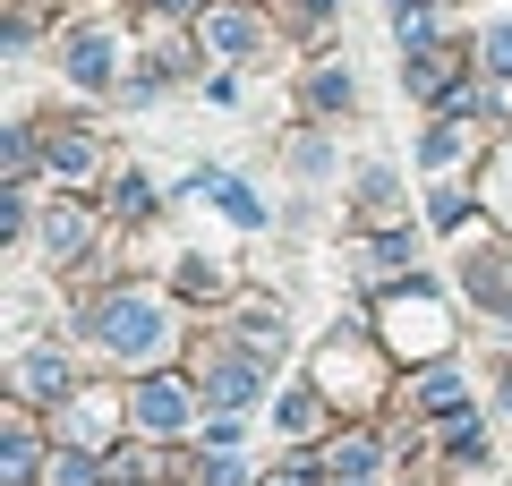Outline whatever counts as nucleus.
<instances>
[{"instance_id": "21", "label": "nucleus", "mask_w": 512, "mask_h": 486, "mask_svg": "<svg viewBox=\"0 0 512 486\" xmlns=\"http://www.w3.org/2000/svg\"><path fill=\"white\" fill-rule=\"evenodd\" d=\"M197 486H248V469H239V461H231V452H214V461H205V469H197Z\"/></svg>"}, {"instance_id": "10", "label": "nucleus", "mask_w": 512, "mask_h": 486, "mask_svg": "<svg viewBox=\"0 0 512 486\" xmlns=\"http://www.w3.org/2000/svg\"><path fill=\"white\" fill-rule=\"evenodd\" d=\"M43 248L77 256V248H86V214H77V205H52V214H43Z\"/></svg>"}, {"instance_id": "1", "label": "nucleus", "mask_w": 512, "mask_h": 486, "mask_svg": "<svg viewBox=\"0 0 512 486\" xmlns=\"http://www.w3.org/2000/svg\"><path fill=\"white\" fill-rule=\"evenodd\" d=\"M86 333L111 350V359H163L171 350V307L137 299V290H111L103 307H86Z\"/></svg>"}, {"instance_id": "27", "label": "nucleus", "mask_w": 512, "mask_h": 486, "mask_svg": "<svg viewBox=\"0 0 512 486\" xmlns=\"http://www.w3.org/2000/svg\"><path fill=\"white\" fill-rule=\"evenodd\" d=\"M504 410H512V376H504Z\"/></svg>"}, {"instance_id": "8", "label": "nucleus", "mask_w": 512, "mask_h": 486, "mask_svg": "<svg viewBox=\"0 0 512 486\" xmlns=\"http://www.w3.org/2000/svg\"><path fill=\"white\" fill-rule=\"evenodd\" d=\"M205 43H214V52H256L265 26H256L248 9H205Z\"/></svg>"}, {"instance_id": "9", "label": "nucleus", "mask_w": 512, "mask_h": 486, "mask_svg": "<svg viewBox=\"0 0 512 486\" xmlns=\"http://www.w3.org/2000/svg\"><path fill=\"white\" fill-rule=\"evenodd\" d=\"M410 401H419L427 418H453L461 410V376H453V367H427V376L410 384Z\"/></svg>"}, {"instance_id": "17", "label": "nucleus", "mask_w": 512, "mask_h": 486, "mask_svg": "<svg viewBox=\"0 0 512 486\" xmlns=\"http://www.w3.org/2000/svg\"><path fill=\"white\" fill-rule=\"evenodd\" d=\"M444 444H453L461 461H487V427H478V418H461V410H453V427H444Z\"/></svg>"}, {"instance_id": "28", "label": "nucleus", "mask_w": 512, "mask_h": 486, "mask_svg": "<svg viewBox=\"0 0 512 486\" xmlns=\"http://www.w3.org/2000/svg\"><path fill=\"white\" fill-rule=\"evenodd\" d=\"M274 486H299V478H274Z\"/></svg>"}, {"instance_id": "4", "label": "nucleus", "mask_w": 512, "mask_h": 486, "mask_svg": "<svg viewBox=\"0 0 512 486\" xmlns=\"http://www.w3.org/2000/svg\"><path fill=\"white\" fill-rule=\"evenodd\" d=\"M256 393H265L256 350H222V359H205V401H222V410H256Z\"/></svg>"}, {"instance_id": "20", "label": "nucleus", "mask_w": 512, "mask_h": 486, "mask_svg": "<svg viewBox=\"0 0 512 486\" xmlns=\"http://www.w3.org/2000/svg\"><path fill=\"white\" fill-rule=\"evenodd\" d=\"M52 486H94V461L86 452H52Z\"/></svg>"}, {"instance_id": "25", "label": "nucleus", "mask_w": 512, "mask_h": 486, "mask_svg": "<svg viewBox=\"0 0 512 486\" xmlns=\"http://www.w3.org/2000/svg\"><path fill=\"white\" fill-rule=\"evenodd\" d=\"M154 9H197V0H154Z\"/></svg>"}, {"instance_id": "11", "label": "nucleus", "mask_w": 512, "mask_h": 486, "mask_svg": "<svg viewBox=\"0 0 512 486\" xmlns=\"http://www.w3.org/2000/svg\"><path fill=\"white\" fill-rule=\"evenodd\" d=\"M0 478H9V486H26V478H35V435H26V427H9V435H0Z\"/></svg>"}, {"instance_id": "14", "label": "nucleus", "mask_w": 512, "mask_h": 486, "mask_svg": "<svg viewBox=\"0 0 512 486\" xmlns=\"http://www.w3.org/2000/svg\"><path fill=\"white\" fill-rule=\"evenodd\" d=\"M308 103L316 111H350V69H316L308 77Z\"/></svg>"}, {"instance_id": "24", "label": "nucleus", "mask_w": 512, "mask_h": 486, "mask_svg": "<svg viewBox=\"0 0 512 486\" xmlns=\"http://www.w3.org/2000/svg\"><path fill=\"white\" fill-rule=\"evenodd\" d=\"M393 9H436V0H393Z\"/></svg>"}, {"instance_id": "7", "label": "nucleus", "mask_w": 512, "mask_h": 486, "mask_svg": "<svg viewBox=\"0 0 512 486\" xmlns=\"http://www.w3.org/2000/svg\"><path fill=\"white\" fill-rule=\"evenodd\" d=\"M18 393L60 401V393H69V359H60V350H26V359H18Z\"/></svg>"}, {"instance_id": "3", "label": "nucleus", "mask_w": 512, "mask_h": 486, "mask_svg": "<svg viewBox=\"0 0 512 486\" xmlns=\"http://www.w3.org/2000/svg\"><path fill=\"white\" fill-rule=\"evenodd\" d=\"M384 333H393V350H410V359H436L444 350V307L427 299V290H410V299L384 307Z\"/></svg>"}, {"instance_id": "19", "label": "nucleus", "mask_w": 512, "mask_h": 486, "mask_svg": "<svg viewBox=\"0 0 512 486\" xmlns=\"http://www.w3.org/2000/svg\"><path fill=\"white\" fill-rule=\"evenodd\" d=\"M120 214H128V222L154 214V180H146V171H137V180H120Z\"/></svg>"}, {"instance_id": "12", "label": "nucleus", "mask_w": 512, "mask_h": 486, "mask_svg": "<svg viewBox=\"0 0 512 486\" xmlns=\"http://www.w3.org/2000/svg\"><path fill=\"white\" fill-rule=\"evenodd\" d=\"M325 469L333 478H367V469H376V444H367V435H342V444L325 452Z\"/></svg>"}, {"instance_id": "15", "label": "nucleus", "mask_w": 512, "mask_h": 486, "mask_svg": "<svg viewBox=\"0 0 512 486\" xmlns=\"http://www.w3.org/2000/svg\"><path fill=\"white\" fill-rule=\"evenodd\" d=\"M478 60H487L495 77H512V18H487V35H478Z\"/></svg>"}, {"instance_id": "16", "label": "nucleus", "mask_w": 512, "mask_h": 486, "mask_svg": "<svg viewBox=\"0 0 512 486\" xmlns=\"http://www.w3.org/2000/svg\"><path fill=\"white\" fill-rule=\"evenodd\" d=\"M461 145H470V128H461V120H444L436 137L419 145V154H427V171H444V162H461Z\"/></svg>"}, {"instance_id": "26", "label": "nucleus", "mask_w": 512, "mask_h": 486, "mask_svg": "<svg viewBox=\"0 0 512 486\" xmlns=\"http://www.w3.org/2000/svg\"><path fill=\"white\" fill-rule=\"evenodd\" d=\"M333 486H367V478H333Z\"/></svg>"}, {"instance_id": "2", "label": "nucleus", "mask_w": 512, "mask_h": 486, "mask_svg": "<svg viewBox=\"0 0 512 486\" xmlns=\"http://www.w3.org/2000/svg\"><path fill=\"white\" fill-rule=\"evenodd\" d=\"M60 69H69L77 86H111V69H120V35H111L103 18L69 26V35H60Z\"/></svg>"}, {"instance_id": "18", "label": "nucleus", "mask_w": 512, "mask_h": 486, "mask_svg": "<svg viewBox=\"0 0 512 486\" xmlns=\"http://www.w3.org/2000/svg\"><path fill=\"white\" fill-rule=\"evenodd\" d=\"M316 418H325V410H316V393H291V401H282V435H316Z\"/></svg>"}, {"instance_id": "13", "label": "nucleus", "mask_w": 512, "mask_h": 486, "mask_svg": "<svg viewBox=\"0 0 512 486\" xmlns=\"http://www.w3.org/2000/svg\"><path fill=\"white\" fill-rule=\"evenodd\" d=\"M43 162H52L60 180H86V171H94V137H52V154H43Z\"/></svg>"}, {"instance_id": "6", "label": "nucleus", "mask_w": 512, "mask_h": 486, "mask_svg": "<svg viewBox=\"0 0 512 486\" xmlns=\"http://www.w3.org/2000/svg\"><path fill=\"white\" fill-rule=\"evenodd\" d=\"M197 197H214L222 214L239 222V231H256V222H265V205H256V188H248V180H231V171H197Z\"/></svg>"}, {"instance_id": "23", "label": "nucleus", "mask_w": 512, "mask_h": 486, "mask_svg": "<svg viewBox=\"0 0 512 486\" xmlns=\"http://www.w3.org/2000/svg\"><path fill=\"white\" fill-rule=\"evenodd\" d=\"M299 9H308V18H333V9H342V0H299Z\"/></svg>"}, {"instance_id": "5", "label": "nucleus", "mask_w": 512, "mask_h": 486, "mask_svg": "<svg viewBox=\"0 0 512 486\" xmlns=\"http://www.w3.org/2000/svg\"><path fill=\"white\" fill-rule=\"evenodd\" d=\"M128 427H146V435H180V427H188V384L146 376V384H137V401H128Z\"/></svg>"}, {"instance_id": "22", "label": "nucleus", "mask_w": 512, "mask_h": 486, "mask_svg": "<svg viewBox=\"0 0 512 486\" xmlns=\"http://www.w3.org/2000/svg\"><path fill=\"white\" fill-rule=\"evenodd\" d=\"M461 214H470V197H461V188H436V222H444V231H453Z\"/></svg>"}]
</instances>
